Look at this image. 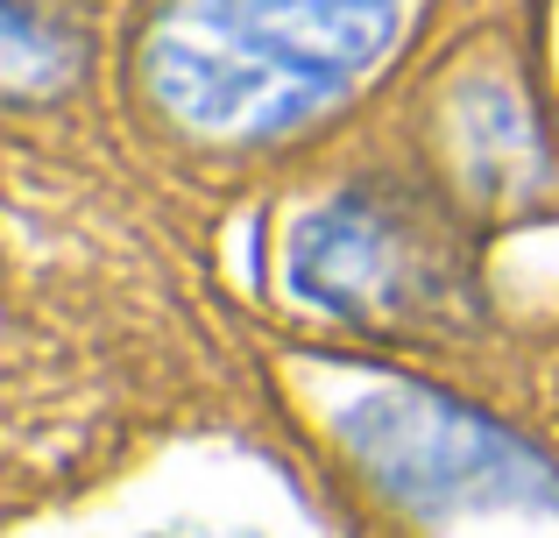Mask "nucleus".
Segmentation results:
<instances>
[{
  "label": "nucleus",
  "instance_id": "nucleus-1",
  "mask_svg": "<svg viewBox=\"0 0 559 538\" xmlns=\"http://www.w3.org/2000/svg\"><path fill=\"white\" fill-rule=\"evenodd\" d=\"M418 0H164L142 85L191 135L262 142L347 99Z\"/></svg>",
  "mask_w": 559,
  "mask_h": 538
},
{
  "label": "nucleus",
  "instance_id": "nucleus-2",
  "mask_svg": "<svg viewBox=\"0 0 559 538\" xmlns=\"http://www.w3.org/2000/svg\"><path fill=\"white\" fill-rule=\"evenodd\" d=\"M333 440L411 517L559 525V468L510 426L418 383H369L333 404Z\"/></svg>",
  "mask_w": 559,
  "mask_h": 538
},
{
  "label": "nucleus",
  "instance_id": "nucleus-3",
  "mask_svg": "<svg viewBox=\"0 0 559 538\" xmlns=\"http://www.w3.org/2000/svg\"><path fill=\"white\" fill-rule=\"evenodd\" d=\"M447 249L418 220V206L376 184L312 206L284 255V284L341 319H411L447 298Z\"/></svg>",
  "mask_w": 559,
  "mask_h": 538
},
{
  "label": "nucleus",
  "instance_id": "nucleus-4",
  "mask_svg": "<svg viewBox=\"0 0 559 538\" xmlns=\"http://www.w3.org/2000/svg\"><path fill=\"white\" fill-rule=\"evenodd\" d=\"M71 71V28L57 8H36V0H8V79L14 93H36V85H57Z\"/></svg>",
  "mask_w": 559,
  "mask_h": 538
}]
</instances>
